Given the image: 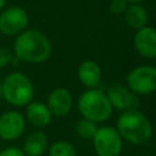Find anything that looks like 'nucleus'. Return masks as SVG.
<instances>
[{"instance_id": "f257e3e1", "label": "nucleus", "mask_w": 156, "mask_h": 156, "mask_svg": "<svg viewBox=\"0 0 156 156\" xmlns=\"http://www.w3.org/2000/svg\"><path fill=\"white\" fill-rule=\"evenodd\" d=\"M52 46L49 38L38 29H26L13 41L15 58L27 63H43L51 56Z\"/></svg>"}, {"instance_id": "f03ea898", "label": "nucleus", "mask_w": 156, "mask_h": 156, "mask_svg": "<svg viewBox=\"0 0 156 156\" xmlns=\"http://www.w3.org/2000/svg\"><path fill=\"white\" fill-rule=\"evenodd\" d=\"M116 129L123 140L133 145H143L152 135V126L149 118L136 108L123 111L117 119Z\"/></svg>"}, {"instance_id": "7ed1b4c3", "label": "nucleus", "mask_w": 156, "mask_h": 156, "mask_svg": "<svg viewBox=\"0 0 156 156\" xmlns=\"http://www.w3.org/2000/svg\"><path fill=\"white\" fill-rule=\"evenodd\" d=\"M2 99L16 107L27 106L34 98V87L27 74L15 71L1 79Z\"/></svg>"}, {"instance_id": "20e7f679", "label": "nucleus", "mask_w": 156, "mask_h": 156, "mask_svg": "<svg viewBox=\"0 0 156 156\" xmlns=\"http://www.w3.org/2000/svg\"><path fill=\"white\" fill-rule=\"evenodd\" d=\"M78 110L83 118L95 123L107 121L112 113L113 107L106 95L100 89H87L78 99Z\"/></svg>"}, {"instance_id": "39448f33", "label": "nucleus", "mask_w": 156, "mask_h": 156, "mask_svg": "<svg viewBox=\"0 0 156 156\" xmlns=\"http://www.w3.org/2000/svg\"><path fill=\"white\" fill-rule=\"evenodd\" d=\"M91 140L98 156H119L122 152L123 139L115 127L104 126L98 128Z\"/></svg>"}, {"instance_id": "423d86ee", "label": "nucleus", "mask_w": 156, "mask_h": 156, "mask_svg": "<svg viewBox=\"0 0 156 156\" xmlns=\"http://www.w3.org/2000/svg\"><path fill=\"white\" fill-rule=\"evenodd\" d=\"M127 87L136 95H149L156 91V67L141 65L127 74Z\"/></svg>"}, {"instance_id": "0eeeda50", "label": "nucleus", "mask_w": 156, "mask_h": 156, "mask_svg": "<svg viewBox=\"0 0 156 156\" xmlns=\"http://www.w3.org/2000/svg\"><path fill=\"white\" fill-rule=\"evenodd\" d=\"M29 15L21 6L5 7L0 12V33L6 37H17L27 29Z\"/></svg>"}, {"instance_id": "6e6552de", "label": "nucleus", "mask_w": 156, "mask_h": 156, "mask_svg": "<svg viewBox=\"0 0 156 156\" xmlns=\"http://www.w3.org/2000/svg\"><path fill=\"white\" fill-rule=\"evenodd\" d=\"M24 130L26 118L21 112L16 110H9L0 115V140H16L22 136Z\"/></svg>"}, {"instance_id": "1a4fd4ad", "label": "nucleus", "mask_w": 156, "mask_h": 156, "mask_svg": "<svg viewBox=\"0 0 156 156\" xmlns=\"http://www.w3.org/2000/svg\"><path fill=\"white\" fill-rule=\"evenodd\" d=\"M113 110L118 111H128L134 110L139 105V98L136 94H134L128 87H124L122 84H116L108 88L106 93Z\"/></svg>"}, {"instance_id": "9d476101", "label": "nucleus", "mask_w": 156, "mask_h": 156, "mask_svg": "<svg viewBox=\"0 0 156 156\" xmlns=\"http://www.w3.org/2000/svg\"><path fill=\"white\" fill-rule=\"evenodd\" d=\"M73 105V98L68 89L58 87L51 90L48 96L46 106L49 107L50 112L55 117H63L66 116Z\"/></svg>"}, {"instance_id": "9b49d317", "label": "nucleus", "mask_w": 156, "mask_h": 156, "mask_svg": "<svg viewBox=\"0 0 156 156\" xmlns=\"http://www.w3.org/2000/svg\"><path fill=\"white\" fill-rule=\"evenodd\" d=\"M133 44L135 50L146 58H156V28L145 26L136 30Z\"/></svg>"}, {"instance_id": "f8f14e48", "label": "nucleus", "mask_w": 156, "mask_h": 156, "mask_svg": "<svg viewBox=\"0 0 156 156\" xmlns=\"http://www.w3.org/2000/svg\"><path fill=\"white\" fill-rule=\"evenodd\" d=\"M33 127L38 129H43L51 123L52 115L46 106V104L40 101H30L26 108L24 117Z\"/></svg>"}, {"instance_id": "ddd939ff", "label": "nucleus", "mask_w": 156, "mask_h": 156, "mask_svg": "<svg viewBox=\"0 0 156 156\" xmlns=\"http://www.w3.org/2000/svg\"><path fill=\"white\" fill-rule=\"evenodd\" d=\"M79 82L88 89L96 88L101 82V68L98 62L93 60H84L77 69Z\"/></svg>"}, {"instance_id": "4468645a", "label": "nucleus", "mask_w": 156, "mask_h": 156, "mask_svg": "<svg viewBox=\"0 0 156 156\" xmlns=\"http://www.w3.org/2000/svg\"><path fill=\"white\" fill-rule=\"evenodd\" d=\"M49 147L46 134L38 129L30 133L23 141V152L26 156H43Z\"/></svg>"}, {"instance_id": "2eb2a0df", "label": "nucleus", "mask_w": 156, "mask_h": 156, "mask_svg": "<svg viewBox=\"0 0 156 156\" xmlns=\"http://www.w3.org/2000/svg\"><path fill=\"white\" fill-rule=\"evenodd\" d=\"M124 20L130 28L138 30L147 26L149 13L141 4H129L124 11Z\"/></svg>"}, {"instance_id": "dca6fc26", "label": "nucleus", "mask_w": 156, "mask_h": 156, "mask_svg": "<svg viewBox=\"0 0 156 156\" xmlns=\"http://www.w3.org/2000/svg\"><path fill=\"white\" fill-rule=\"evenodd\" d=\"M49 156H77L76 147L67 140H57L49 147Z\"/></svg>"}, {"instance_id": "f3484780", "label": "nucleus", "mask_w": 156, "mask_h": 156, "mask_svg": "<svg viewBox=\"0 0 156 156\" xmlns=\"http://www.w3.org/2000/svg\"><path fill=\"white\" fill-rule=\"evenodd\" d=\"M98 130V126L95 122H91L89 119L82 118L79 119L74 126V132L78 136L85 140H91Z\"/></svg>"}, {"instance_id": "a211bd4d", "label": "nucleus", "mask_w": 156, "mask_h": 156, "mask_svg": "<svg viewBox=\"0 0 156 156\" xmlns=\"http://www.w3.org/2000/svg\"><path fill=\"white\" fill-rule=\"evenodd\" d=\"M128 5L129 4L127 0H111L108 4V11L115 16L122 15L127 10Z\"/></svg>"}, {"instance_id": "6ab92c4d", "label": "nucleus", "mask_w": 156, "mask_h": 156, "mask_svg": "<svg viewBox=\"0 0 156 156\" xmlns=\"http://www.w3.org/2000/svg\"><path fill=\"white\" fill-rule=\"evenodd\" d=\"M15 60V55L12 50L7 48H0V68L9 66Z\"/></svg>"}, {"instance_id": "aec40b11", "label": "nucleus", "mask_w": 156, "mask_h": 156, "mask_svg": "<svg viewBox=\"0 0 156 156\" xmlns=\"http://www.w3.org/2000/svg\"><path fill=\"white\" fill-rule=\"evenodd\" d=\"M0 156H26L23 150L16 146H7L0 150Z\"/></svg>"}, {"instance_id": "412c9836", "label": "nucleus", "mask_w": 156, "mask_h": 156, "mask_svg": "<svg viewBox=\"0 0 156 156\" xmlns=\"http://www.w3.org/2000/svg\"><path fill=\"white\" fill-rule=\"evenodd\" d=\"M6 7V0H0V12Z\"/></svg>"}, {"instance_id": "4be33fe9", "label": "nucleus", "mask_w": 156, "mask_h": 156, "mask_svg": "<svg viewBox=\"0 0 156 156\" xmlns=\"http://www.w3.org/2000/svg\"><path fill=\"white\" fill-rule=\"evenodd\" d=\"M127 1H128V4H140L144 0H127Z\"/></svg>"}, {"instance_id": "5701e85b", "label": "nucleus", "mask_w": 156, "mask_h": 156, "mask_svg": "<svg viewBox=\"0 0 156 156\" xmlns=\"http://www.w3.org/2000/svg\"><path fill=\"white\" fill-rule=\"evenodd\" d=\"M0 100H2V93H1V79H0Z\"/></svg>"}, {"instance_id": "b1692460", "label": "nucleus", "mask_w": 156, "mask_h": 156, "mask_svg": "<svg viewBox=\"0 0 156 156\" xmlns=\"http://www.w3.org/2000/svg\"><path fill=\"white\" fill-rule=\"evenodd\" d=\"M0 150H1V140H0Z\"/></svg>"}, {"instance_id": "393cba45", "label": "nucleus", "mask_w": 156, "mask_h": 156, "mask_svg": "<svg viewBox=\"0 0 156 156\" xmlns=\"http://www.w3.org/2000/svg\"><path fill=\"white\" fill-rule=\"evenodd\" d=\"M0 37H1V33H0Z\"/></svg>"}, {"instance_id": "a878e982", "label": "nucleus", "mask_w": 156, "mask_h": 156, "mask_svg": "<svg viewBox=\"0 0 156 156\" xmlns=\"http://www.w3.org/2000/svg\"><path fill=\"white\" fill-rule=\"evenodd\" d=\"M155 60H156V58H155Z\"/></svg>"}]
</instances>
